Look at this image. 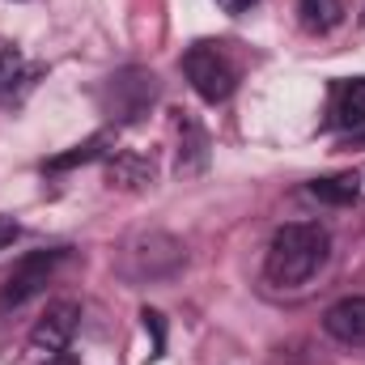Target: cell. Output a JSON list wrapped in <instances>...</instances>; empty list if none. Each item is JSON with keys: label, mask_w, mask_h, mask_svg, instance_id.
I'll return each mask as SVG.
<instances>
[{"label": "cell", "mask_w": 365, "mask_h": 365, "mask_svg": "<svg viewBox=\"0 0 365 365\" xmlns=\"http://www.w3.org/2000/svg\"><path fill=\"white\" fill-rule=\"evenodd\" d=\"M68 251H30L13 264V272L4 276L0 284V310H13V306H26L34 293H43V284L51 280V272L64 264Z\"/></svg>", "instance_id": "3957f363"}, {"label": "cell", "mask_w": 365, "mask_h": 365, "mask_svg": "<svg viewBox=\"0 0 365 365\" xmlns=\"http://www.w3.org/2000/svg\"><path fill=\"white\" fill-rule=\"evenodd\" d=\"M331 123L349 128V132L365 123V77L336 81V90H331Z\"/></svg>", "instance_id": "8992f818"}, {"label": "cell", "mask_w": 365, "mask_h": 365, "mask_svg": "<svg viewBox=\"0 0 365 365\" xmlns=\"http://www.w3.org/2000/svg\"><path fill=\"white\" fill-rule=\"evenodd\" d=\"M327 255H331V234L319 221H289V225L276 230L272 242H268L264 272L280 289H297V284H306L327 264Z\"/></svg>", "instance_id": "6da1fadb"}, {"label": "cell", "mask_w": 365, "mask_h": 365, "mask_svg": "<svg viewBox=\"0 0 365 365\" xmlns=\"http://www.w3.org/2000/svg\"><path fill=\"white\" fill-rule=\"evenodd\" d=\"M314 200H323V204H357V195H361V179L353 175V170H344V175H323V179H314L306 187Z\"/></svg>", "instance_id": "52a82bcc"}, {"label": "cell", "mask_w": 365, "mask_h": 365, "mask_svg": "<svg viewBox=\"0 0 365 365\" xmlns=\"http://www.w3.org/2000/svg\"><path fill=\"white\" fill-rule=\"evenodd\" d=\"M182 73H187L191 90L200 93L204 102H225V98L234 93V86H238V73H234V64L225 60V51H221L217 43H195V47H187Z\"/></svg>", "instance_id": "7a4b0ae2"}, {"label": "cell", "mask_w": 365, "mask_h": 365, "mask_svg": "<svg viewBox=\"0 0 365 365\" xmlns=\"http://www.w3.org/2000/svg\"><path fill=\"white\" fill-rule=\"evenodd\" d=\"M106 136H93V140H86V145H77L73 153H60V158H51L47 162V170H68V166H86V162H93V158H102L106 149Z\"/></svg>", "instance_id": "9c48e42d"}, {"label": "cell", "mask_w": 365, "mask_h": 365, "mask_svg": "<svg viewBox=\"0 0 365 365\" xmlns=\"http://www.w3.org/2000/svg\"><path fill=\"white\" fill-rule=\"evenodd\" d=\"M323 331L349 349H365V293L357 297H340L336 306H327L323 314Z\"/></svg>", "instance_id": "5b68a950"}, {"label": "cell", "mask_w": 365, "mask_h": 365, "mask_svg": "<svg viewBox=\"0 0 365 365\" xmlns=\"http://www.w3.org/2000/svg\"><path fill=\"white\" fill-rule=\"evenodd\" d=\"M77 323H81V306L77 302H51L47 306V314L34 323V331H30V349L38 353V357H60V353H68V344H73V336H77Z\"/></svg>", "instance_id": "277c9868"}, {"label": "cell", "mask_w": 365, "mask_h": 365, "mask_svg": "<svg viewBox=\"0 0 365 365\" xmlns=\"http://www.w3.org/2000/svg\"><path fill=\"white\" fill-rule=\"evenodd\" d=\"M17 77H21V51L4 47V51H0V98H4V93H13Z\"/></svg>", "instance_id": "30bf717a"}, {"label": "cell", "mask_w": 365, "mask_h": 365, "mask_svg": "<svg viewBox=\"0 0 365 365\" xmlns=\"http://www.w3.org/2000/svg\"><path fill=\"white\" fill-rule=\"evenodd\" d=\"M302 21L306 30H331L340 21V0H302Z\"/></svg>", "instance_id": "ba28073f"}, {"label": "cell", "mask_w": 365, "mask_h": 365, "mask_svg": "<svg viewBox=\"0 0 365 365\" xmlns=\"http://www.w3.org/2000/svg\"><path fill=\"white\" fill-rule=\"evenodd\" d=\"M217 4H221V9H225L230 17H242V13H251V9H255L259 0H217Z\"/></svg>", "instance_id": "8fae6325"}, {"label": "cell", "mask_w": 365, "mask_h": 365, "mask_svg": "<svg viewBox=\"0 0 365 365\" xmlns=\"http://www.w3.org/2000/svg\"><path fill=\"white\" fill-rule=\"evenodd\" d=\"M17 234H21L17 221H13V217H0V251H4L9 242H17Z\"/></svg>", "instance_id": "7c38bea8"}, {"label": "cell", "mask_w": 365, "mask_h": 365, "mask_svg": "<svg viewBox=\"0 0 365 365\" xmlns=\"http://www.w3.org/2000/svg\"><path fill=\"white\" fill-rule=\"evenodd\" d=\"M349 140H353V145H365V123H361V128H353V136H349Z\"/></svg>", "instance_id": "4fadbf2b"}]
</instances>
